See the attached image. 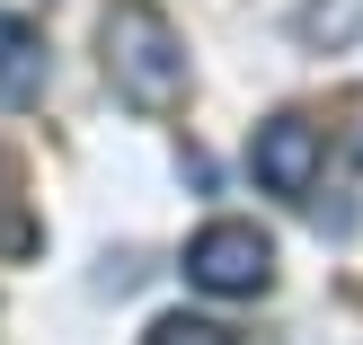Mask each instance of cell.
<instances>
[{
    "instance_id": "cell-1",
    "label": "cell",
    "mask_w": 363,
    "mask_h": 345,
    "mask_svg": "<svg viewBox=\"0 0 363 345\" xmlns=\"http://www.w3.org/2000/svg\"><path fill=\"white\" fill-rule=\"evenodd\" d=\"M106 80H116V98L142 106V115H160V106L186 98V45H177V27L151 0H116V9H106Z\"/></svg>"
},
{
    "instance_id": "cell-7",
    "label": "cell",
    "mask_w": 363,
    "mask_h": 345,
    "mask_svg": "<svg viewBox=\"0 0 363 345\" xmlns=\"http://www.w3.org/2000/svg\"><path fill=\"white\" fill-rule=\"evenodd\" d=\"M354 159H363V106H354Z\"/></svg>"
},
{
    "instance_id": "cell-5",
    "label": "cell",
    "mask_w": 363,
    "mask_h": 345,
    "mask_svg": "<svg viewBox=\"0 0 363 345\" xmlns=\"http://www.w3.org/2000/svg\"><path fill=\"white\" fill-rule=\"evenodd\" d=\"M363 35V0H311V9H301V45H354Z\"/></svg>"
},
{
    "instance_id": "cell-4",
    "label": "cell",
    "mask_w": 363,
    "mask_h": 345,
    "mask_svg": "<svg viewBox=\"0 0 363 345\" xmlns=\"http://www.w3.org/2000/svg\"><path fill=\"white\" fill-rule=\"evenodd\" d=\"M45 98V35L27 18H0V106H35Z\"/></svg>"
},
{
    "instance_id": "cell-6",
    "label": "cell",
    "mask_w": 363,
    "mask_h": 345,
    "mask_svg": "<svg viewBox=\"0 0 363 345\" xmlns=\"http://www.w3.org/2000/svg\"><path fill=\"white\" fill-rule=\"evenodd\" d=\"M142 345H240L222 328V319H186V310H169V319H151L142 328Z\"/></svg>"
},
{
    "instance_id": "cell-3",
    "label": "cell",
    "mask_w": 363,
    "mask_h": 345,
    "mask_svg": "<svg viewBox=\"0 0 363 345\" xmlns=\"http://www.w3.org/2000/svg\"><path fill=\"white\" fill-rule=\"evenodd\" d=\"M248 169H257L266 195H293V204H301V195L319 186V169H328V142H319L311 115H266L257 142H248Z\"/></svg>"
},
{
    "instance_id": "cell-2",
    "label": "cell",
    "mask_w": 363,
    "mask_h": 345,
    "mask_svg": "<svg viewBox=\"0 0 363 345\" xmlns=\"http://www.w3.org/2000/svg\"><path fill=\"white\" fill-rule=\"evenodd\" d=\"M186 283L213 301H257L275 283V239L257 222H204L186 239Z\"/></svg>"
}]
</instances>
